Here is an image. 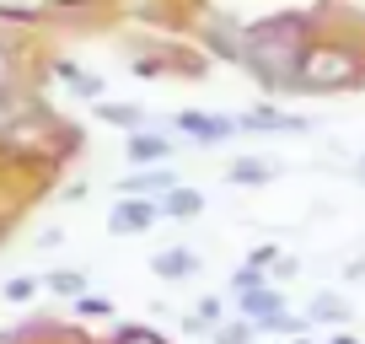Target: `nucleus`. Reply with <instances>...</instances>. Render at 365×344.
<instances>
[{"label": "nucleus", "mask_w": 365, "mask_h": 344, "mask_svg": "<svg viewBox=\"0 0 365 344\" xmlns=\"http://www.w3.org/2000/svg\"><path fill=\"white\" fill-rule=\"evenodd\" d=\"M161 156H172L161 135H129V161H161Z\"/></svg>", "instance_id": "9d476101"}, {"label": "nucleus", "mask_w": 365, "mask_h": 344, "mask_svg": "<svg viewBox=\"0 0 365 344\" xmlns=\"http://www.w3.org/2000/svg\"><path fill=\"white\" fill-rule=\"evenodd\" d=\"M11 76H16V65H11V49L0 44V97L11 92Z\"/></svg>", "instance_id": "6ab92c4d"}, {"label": "nucleus", "mask_w": 365, "mask_h": 344, "mask_svg": "<svg viewBox=\"0 0 365 344\" xmlns=\"http://www.w3.org/2000/svg\"><path fill=\"white\" fill-rule=\"evenodd\" d=\"M252 333H258L252 323H231V328L215 333V344H252Z\"/></svg>", "instance_id": "dca6fc26"}, {"label": "nucleus", "mask_w": 365, "mask_h": 344, "mask_svg": "<svg viewBox=\"0 0 365 344\" xmlns=\"http://www.w3.org/2000/svg\"><path fill=\"white\" fill-rule=\"evenodd\" d=\"M76 312H81V318H108V312H113V301H108V296H81Z\"/></svg>", "instance_id": "f3484780"}, {"label": "nucleus", "mask_w": 365, "mask_h": 344, "mask_svg": "<svg viewBox=\"0 0 365 344\" xmlns=\"http://www.w3.org/2000/svg\"><path fill=\"white\" fill-rule=\"evenodd\" d=\"M360 59L344 54V49H322L312 44L307 54H301L296 65V81H301V92H339V86H349V81H360Z\"/></svg>", "instance_id": "f257e3e1"}, {"label": "nucleus", "mask_w": 365, "mask_h": 344, "mask_svg": "<svg viewBox=\"0 0 365 344\" xmlns=\"http://www.w3.org/2000/svg\"><path fill=\"white\" fill-rule=\"evenodd\" d=\"M48 11V0H0V16H11V22H38Z\"/></svg>", "instance_id": "9b49d317"}, {"label": "nucleus", "mask_w": 365, "mask_h": 344, "mask_svg": "<svg viewBox=\"0 0 365 344\" xmlns=\"http://www.w3.org/2000/svg\"><path fill=\"white\" fill-rule=\"evenodd\" d=\"M237 312H242V323H269V318H279V290H269V285L242 290Z\"/></svg>", "instance_id": "20e7f679"}, {"label": "nucleus", "mask_w": 365, "mask_h": 344, "mask_svg": "<svg viewBox=\"0 0 365 344\" xmlns=\"http://www.w3.org/2000/svg\"><path fill=\"white\" fill-rule=\"evenodd\" d=\"M65 6H86V0H65Z\"/></svg>", "instance_id": "b1692460"}, {"label": "nucleus", "mask_w": 365, "mask_h": 344, "mask_svg": "<svg viewBox=\"0 0 365 344\" xmlns=\"http://www.w3.org/2000/svg\"><path fill=\"white\" fill-rule=\"evenodd\" d=\"M161 216V205H150V199H118V210L108 216V231L113 237H140V231H150Z\"/></svg>", "instance_id": "7ed1b4c3"}, {"label": "nucleus", "mask_w": 365, "mask_h": 344, "mask_svg": "<svg viewBox=\"0 0 365 344\" xmlns=\"http://www.w3.org/2000/svg\"><path fill=\"white\" fill-rule=\"evenodd\" d=\"M172 124L182 129V135L194 140V146H226L231 135H237V118H226V113H199V108H182L178 118H172Z\"/></svg>", "instance_id": "f03ea898"}, {"label": "nucleus", "mask_w": 365, "mask_h": 344, "mask_svg": "<svg viewBox=\"0 0 365 344\" xmlns=\"http://www.w3.org/2000/svg\"><path fill=\"white\" fill-rule=\"evenodd\" d=\"M312 318H317V323H344V318H349V307H344L339 296H317V307H312Z\"/></svg>", "instance_id": "2eb2a0df"}, {"label": "nucleus", "mask_w": 365, "mask_h": 344, "mask_svg": "<svg viewBox=\"0 0 365 344\" xmlns=\"http://www.w3.org/2000/svg\"><path fill=\"white\" fill-rule=\"evenodd\" d=\"M237 124H242V129H274V135H279V129H307V118L274 113V108H252V113H242Z\"/></svg>", "instance_id": "6e6552de"}, {"label": "nucleus", "mask_w": 365, "mask_h": 344, "mask_svg": "<svg viewBox=\"0 0 365 344\" xmlns=\"http://www.w3.org/2000/svg\"><path fill=\"white\" fill-rule=\"evenodd\" d=\"M274 258H279V253H274V248H252V269H269Z\"/></svg>", "instance_id": "4be33fe9"}, {"label": "nucleus", "mask_w": 365, "mask_h": 344, "mask_svg": "<svg viewBox=\"0 0 365 344\" xmlns=\"http://www.w3.org/2000/svg\"><path fill=\"white\" fill-rule=\"evenodd\" d=\"M226 178H231V183H269L274 172H269V161H252V156H247V161H237Z\"/></svg>", "instance_id": "f8f14e48"}, {"label": "nucleus", "mask_w": 365, "mask_h": 344, "mask_svg": "<svg viewBox=\"0 0 365 344\" xmlns=\"http://www.w3.org/2000/svg\"><path fill=\"white\" fill-rule=\"evenodd\" d=\"M199 210H205V194H199V188H182V183L161 199V216H167V221H194Z\"/></svg>", "instance_id": "0eeeda50"}, {"label": "nucleus", "mask_w": 365, "mask_h": 344, "mask_svg": "<svg viewBox=\"0 0 365 344\" xmlns=\"http://www.w3.org/2000/svg\"><path fill=\"white\" fill-rule=\"evenodd\" d=\"M97 113L108 118V124H124V129H135V124H145V113L140 108H129V103H103Z\"/></svg>", "instance_id": "ddd939ff"}, {"label": "nucleus", "mask_w": 365, "mask_h": 344, "mask_svg": "<svg viewBox=\"0 0 365 344\" xmlns=\"http://www.w3.org/2000/svg\"><path fill=\"white\" fill-rule=\"evenodd\" d=\"M33 290H38V280H27V275L6 280V301H33Z\"/></svg>", "instance_id": "a211bd4d"}, {"label": "nucleus", "mask_w": 365, "mask_h": 344, "mask_svg": "<svg viewBox=\"0 0 365 344\" xmlns=\"http://www.w3.org/2000/svg\"><path fill=\"white\" fill-rule=\"evenodd\" d=\"M118 344H161V339H156V333H145V328H124V333H118Z\"/></svg>", "instance_id": "aec40b11"}, {"label": "nucleus", "mask_w": 365, "mask_h": 344, "mask_svg": "<svg viewBox=\"0 0 365 344\" xmlns=\"http://www.w3.org/2000/svg\"><path fill=\"white\" fill-rule=\"evenodd\" d=\"M54 70H59V76L70 81V92H81V97H103V81L91 76V70H76V65H70V59H59Z\"/></svg>", "instance_id": "1a4fd4ad"}, {"label": "nucleus", "mask_w": 365, "mask_h": 344, "mask_svg": "<svg viewBox=\"0 0 365 344\" xmlns=\"http://www.w3.org/2000/svg\"><path fill=\"white\" fill-rule=\"evenodd\" d=\"M290 344H307V339H290Z\"/></svg>", "instance_id": "393cba45"}, {"label": "nucleus", "mask_w": 365, "mask_h": 344, "mask_svg": "<svg viewBox=\"0 0 365 344\" xmlns=\"http://www.w3.org/2000/svg\"><path fill=\"white\" fill-rule=\"evenodd\" d=\"M194 318H199V323H220V301H199Z\"/></svg>", "instance_id": "412c9836"}, {"label": "nucleus", "mask_w": 365, "mask_h": 344, "mask_svg": "<svg viewBox=\"0 0 365 344\" xmlns=\"http://www.w3.org/2000/svg\"><path fill=\"white\" fill-rule=\"evenodd\" d=\"M328 344H360V339H354V333H333Z\"/></svg>", "instance_id": "5701e85b"}, {"label": "nucleus", "mask_w": 365, "mask_h": 344, "mask_svg": "<svg viewBox=\"0 0 365 344\" xmlns=\"http://www.w3.org/2000/svg\"><path fill=\"white\" fill-rule=\"evenodd\" d=\"M172 188H178V178H172V172H135V178H124V183H118V194H124V199L161 194V199H167Z\"/></svg>", "instance_id": "39448f33"}, {"label": "nucleus", "mask_w": 365, "mask_h": 344, "mask_svg": "<svg viewBox=\"0 0 365 344\" xmlns=\"http://www.w3.org/2000/svg\"><path fill=\"white\" fill-rule=\"evenodd\" d=\"M48 290H59V296H86V280L81 275H70V269H59V275H48Z\"/></svg>", "instance_id": "4468645a"}, {"label": "nucleus", "mask_w": 365, "mask_h": 344, "mask_svg": "<svg viewBox=\"0 0 365 344\" xmlns=\"http://www.w3.org/2000/svg\"><path fill=\"white\" fill-rule=\"evenodd\" d=\"M150 269H156L161 280H188V275H199V258L188 248H167V253L150 258Z\"/></svg>", "instance_id": "423d86ee"}]
</instances>
